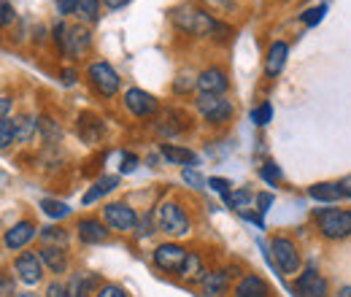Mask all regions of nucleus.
Returning <instances> with one entry per match:
<instances>
[{
    "label": "nucleus",
    "mask_w": 351,
    "mask_h": 297,
    "mask_svg": "<svg viewBox=\"0 0 351 297\" xmlns=\"http://www.w3.org/2000/svg\"><path fill=\"white\" fill-rule=\"evenodd\" d=\"M252 119H254L257 125H267V122L273 119V106H270V103H263L260 108L252 111Z\"/></svg>",
    "instance_id": "32"
},
{
    "label": "nucleus",
    "mask_w": 351,
    "mask_h": 297,
    "mask_svg": "<svg viewBox=\"0 0 351 297\" xmlns=\"http://www.w3.org/2000/svg\"><path fill=\"white\" fill-rule=\"evenodd\" d=\"M41 259L51 273H65L68 270V254L62 246H44L41 249Z\"/></svg>",
    "instance_id": "19"
},
{
    "label": "nucleus",
    "mask_w": 351,
    "mask_h": 297,
    "mask_svg": "<svg viewBox=\"0 0 351 297\" xmlns=\"http://www.w3.org/2000/svg\"><path fill=\"white\" fill-rule=\"evenodd\" d=\"M16 297H38V295H33V292H25V295H16Z\"/></svg>",
    "instance_id": "52"
},
{
    "label": "nucleus",
    "mask_w": 351,
    "mask_h": 297,
    "mask_svg": "<svg viewBox=\"0 0 351 297\" xmlns=\"http://www.w3.org/2000/svg\"><path fill=\"white\" fill-rule=\"evenodd\" d=\"M208 187L219 192L221 198H224V203H227V200H230V195H232V189H230V181H227V178H217V176H214V178H208Z\"/></svg>",
    "instance_id": "33"
},
{
    "label": "nucleus",
    "mask_w": 351,
    "mask_h": 297,
    "mask_svg": "<svg viewBox=\"0 0 351 297\" xmlns=\"http://www.w3.org/2000/svg\"><path fill=\"white\" fill-rule=\"evenodd\" d=\"M103 216H106V222H108V227L111 230H119V233H130L138 227V216L132 211L130 206H125V203H108L106 209H103Z\"/></svg>",
    "instance_id": "9"
},
{
    "label": "nucleus",
    "mask_w": 351,
    "mask_h": 297,
    "mask_svg": "<svg viewBox=\"0 0 351 297\" xmlns=\"http://www.w3.org/2000/svg\"><path fill=\"white\" fill-rule=\"evenodd\" d=\"M186 257H189V252L184 246H178V243H160L154 249V265L160 270H165V273H178L181 265L186 262Z\"/></svg>",
    "instance_id": "8"
},
{
    "label": "nucleus",
    "mask_w": 351,
    "mask_h": 297,
    "mask_svg": "<svg viewBox=\"0 0 351 297\" xmlns=\"http://www.w3.org/2000/svg\"><path fill=\"white\" fill-rule=\"evenodd\" d=\"M125 106L130 108L135 117H152L154 111H157V97L152 95V92H143V89H138V86H132L125 92Z\"/></svg>",
    "instance_id": "12"
},
{
    "label": "nucleus",
    "mask_w": 351,
    "mask_h": 297,
    "mask_svg": "<svg viewBox=\"0 0 351 297\" xmlns=\"http://www.w3.org/2000/svg\"><path fill=\"white\" fill-rule=\"evenodd\" d=\"M54 38L60 43V49H62V54H68V57H82L84 51H87L89 46H92V33H89L84 25H54Z\"/></svg>",
    "instance_id": "1"
},
{
    "label": "nucleus",
    "mask_w": 351,
    "mask_h": 297,
    "mask_svg": "<svg viewBox=\"0 0 351 297\" xmlns=\"http://www.w3.org/2000/svg\"><path fill=\"white\" fill-rule=\"evenodd\" d=\"M14 128H16V141H33L36 132H38V128H41V122H38L36 117L25 114V117L14 119Z\"/></svg>",
    "instance_id": "25"
},
{
    "label": "nucleus",
    "mask_w": 351,
    "mask_h": 297,
    "mask_svg": "<svg viewBox=\"0 0 351 297\" xmlns=\"http://www.w3.org/2000/svg\"><path fill=\"white\" fill-rule=\"evenodd\" d=\"M0 108H3V119H11V117H8V114H11V97H8V95H3Z\"/></svg>",
    "instance_id": "48"
},
{
    "label": "nucleus",
    "mask_w": 351,
    "mask_h": 297,
    "mask_svg": "<svg viewBox=\"0 0 351 297\" xmlns=\"http://www.w3.org/2000/svg\"><path fill=\"white\" fill-rule=\"evenodd\" d=\"M95 297H128V292H125L122 287H117V284H106V287L97 289Z\"/></svg>",
    "instance_id": "35"
},
{
    "label": "nucleus",
    "mask_w": 351,
    "mask_h": 297,
    "mask_svg": "<svg viewBox=\"0 0 351 297\" xmlns=\"http://www.w3.org/2000/svg\"><path fill=\"white\" fill-rule=\"evenodd\" d=\"M287 54H289V46H287V43L273 41V43H270V49H267V62H265V71H267L270 76L281 73V68L287 65Z\"/></svg>",
    "instance_id": "18"
},
{
    "label": "nucleus",
    "mask_w": 351,
    "mask_h": 297,
    "mask_svg": "<svg viewBox=\"0 0 351 297\" xmlns=\"http://www.w3.org/2000/svg\"><path fill=\"white\" fill-rule=\"evenodd\" d=\"M270 206H273V195H270V192H263V195H257V211L267 213V211H270Z\"/></svg>",
    "instance_id": "39"
},
{
    "label": "nucleus",
    "mask_w": 351,
    "mask_h": 297,
    "mask_svg": "<svg viewBox=\"0 0 351 297\" xmlns=\"http://www.w3.org/2000/svg\"><path fill=\"white\" fill-rule=\"evenodd\" d=\"M76 230H79V241L82 243H106L108 241V230H106V224L100 219L87 216V219L79 222Z\"/></svg>",
    "instance_id": "15"
},
{
    "label": "nucleus",
    "mask_w": 351,
    "mask_h": 297,
    "mask_svg": "<svg viewBox=\"0 0 351 297\" xmlns=\"http://www.w3.org/2000/svg\"><path fill=\"white\" fill-rule=\"evenodd\" d=\"M316 219H319V230L324 238H349L351 235V211H338V209H319L316 211Z\"/></svg>",
    "instance_id": "4"
},
{
    "label": "nucleus",
    "mask_w": 351,
    "mask_h": 297,
    "mask_svg": "<svg viewBox=\"0 0 351 297\" xmlns=\"http://www.w3.org/2000/svg\"><path fill=\"white\" fill-rule=\"evenodd\" d=\"M0 297H14V281H11V276H8V273L3 276V284H0Z\"/></svg>",
    "instance_id": "43"
},
{
    "label": "nucleus",
    "mask_w": 351,
    "mask_h": 297,
    "mask_svg": "<svg viewBox=\"0 0 351 297\" xmlns=\"http://www.w3.org/2000/svg\"><path fill=\"white\" fill-rule=\"evenodd\" d=\"M154 230H152V216H146L143 222H138V235L141 238H146V235H152Z\"/></svg>",
    "instance_id": "46"
},
{
    "label": "nucleus",
    "mask_w": 351,
    "mask_h": 297,
    "mask_svg": "<svg viewBox=\"0 0 351 297\" xmlns=\"http://www.w3.org/2000/svg\"><path fill=\"white\" fill-rule=\"evenodd\" d=\"M308 195H311L313 200H319V203H335L338 198H343L341 187H338V184H332V181H322V184H313V187L308 189Z\"/></svg>",
    "instance_id": "21"
},
{
    "label": "nucleus",
    "mask_w": 351,
    "mask_h": 297,
    "mask_svg": "<svg viewBox=\"0 0 351 297\" xmlns=\"http://www.w3.org/2000/svg\"><path fill=\"white\" fill-rule=\"evenodd\" d=\"M103 3H106L108 8H122V5H128L130 0H103Z\"/></svg>",
    "instance_id": "49"
},
{
    "label": "nucleus",
    "mask_w": 351,
    "mask_h": 297,
    "mask_svg": "<svg viewBox=\"0 0 351 297\" xmlns=\"http://www.w3.org/2000/svg\"><path fill=\"white\" fill-rule=\"evenodd\" d=\"M254 200V195H252V189H235L232 195H230V200H227V206L230 209H235V211H243L249 209V203Z\"/></svg>",
    "instance_id": "28"
},
{
    "label": "nucleus",
    "mask_w": 351,
    "mask_h": 297,
    "mask_svg": "<svg viewBox=\"0 0 351 297\" xmlns=\"http://www.w3.org/2000/svg\"><path fill=\"white\" fill-rule=\"evenodd\" d=\"M76 16L79 22H97L100 19V0H79L76 5Z\"/></svg>",
    "instance_id": "26"
},
{
    "label": "nucleus",
    "mask_w": 351,
    "mask_h": 297,
    "mask_svg": "<svg viewBox=\"0 0 351 297\" xmlns=\"http://www.w3.org/2000/svg\"><path fill=\"white\" fill-rule=\"evenodd\" d=\"M227 289V273L224 270H211L203 278V295L206 297H221Z\"/></svg>",
    "instance_id": "22"
},
{
    "label": "nucleus",
    "mask_w": 351,
    "mask_h": 297,
    "mask_svg": "<svg viewBox=\"0 0 351 297\" xmlns=\"http://www.w3.org/2000/svg\"><path fill=\"white\" fill-rule=\"evenodd\" d=\"M117 184H119V176H103L100 181H95V187L84 195V206H92L97 198H103V195H108L111 189H117Z\"/></svg>",
    "instance_id": "24"
},
{
    "label": "nucleus",
    "mask_w": 351,
    "mask_h": 297,
    "mask_svg": "<svg viewBox=\"0 0 351 297\" xmlns=\"http://www.w3.org/2000/svg\"><path fill=\"white\" fill-rule=\"evenodd\" d=\"M263 178L267 181V184H273V181H278V178H281V170L276 168L273 163H267V165L263 168Z\"/></svg>",
    "instance_id": "38"
},
{
    "label": "nucleus",
    "mask_w": 351,
    "mask_h": 297,
    "mask_svg": "<svg viewBox=\"0 0 351 297\" xmlns=\"http://www.w3.org/2000/svg\"><path fill=\"white\" fill-rule=\"evenodd\" d=\"M41 128H44V132H46V138H49V141L60 138V128H54V122H51V119H41Z\"/></svg>",
    "instance_id": "42"
},
{
    "label": "nucleus",
    "mask_w": 351,
    "mask_h": 297,
    "mask_svg": "<svg viewBox=\"0 0 351 297\" xmlns=\"http://www.w3.org/2000/svg\"><path fill=\"white\" fill-rule=\"evenodd\" d=\"M100 289V278L95 273H76L68 284V295L71 297H92Z\"/></svg>",
    "instance_id": "16"
},
{
    "label": "nucleus",
    "mask_w": 351,
    "mask_h": 297,
    "mask_svg": "<svg viewBox=\"0 0 351 297\" xmlns=\"http://www.w3.org/2000/svg\"><path fill=\"white\" fill-rule=\"evenodd\" d=\"M0 8H3V16H0V22H3V27H8V25L14 22V5H11L8 0H3V5H0Z\"/></svg>",
    "instance_id": "40"
},
{
    "label": "nucleus",
    "mask_w": 351,
    "mask_h": 297,
    "mask_svg": "<svg viewBox=\"0 0 351 297\" xmlns=\"http://www.w3.org/2000/svg\"><path fill=\"white\" fill-rule=\"evenodd\" d=\"M195 84H197V79H195V82H189V76H178V82H176V92H189Z\"/></svg>",
    "instance_id": "45"
},
{
    "label": "nucleus",
    "mask_w": 351,
    "mask_h": 297,
    "mask_svg": "<svg viewBox=\"0 0 351 297\" xmlns=\"http://www.w3.org/2000/svg\"><path fill=\"white\" fill-rule=\"evenodd\" d=\"M154 219H157V230H162L165 235L181 238V235L189 233V216H186V211H184L178 203H173V200L160 203V209H157V213H154Z\"/></svg>",
    "instance_id": "3"
},
{
    "label": "nucleus",
    "mask_w": 351,
    "mask_h": 297,
    "mask_svg": "<svg viewBox=\"0 0 351 297\" xmlns=\"http://www.w3.org/2000/svg\"><path fill=\"white\" fill-rule=\"evenodd\" d=\"M33 235H36V224L33 222H27V219H22V222H16V224H11L8 230H5V249H11V252H16V249H22V246H27L30 241H33Z\"/></svg>",
    "instance_id": "13"
},
{
    "label": "nucleus",
    "mask_w": 351,
    "mask_h": 297,
    "mask_svg": "<svg viewBox=\"0 0 351 297\" xmlns=\"http://www.w3.org/2000/svg\"><path fill=\"white\" fill-rule=\"evenodd\" d=\"M87 73H89V79H92V84H95V89H97L100 95L111 97V95H117V92H119V73L111 68V62L97 60V62H92V65H89Z\"/></svg>",
    "instance_id": "5"
},
{
    "label": "nucleus",
    "mask_w": 351,
    "mask_h": 297,
    "mask_svg": "<svg viewBox=\"0 0 351 297\" xmlns=\"http://www.w3.org/2000/svg\"><path fill=\"white\" fill-rule=\"evenodd\" d=\"M160 152H162V157H165V160H171V163H176V165H197V154H195V152H189V149H184V146L162 143V146H160Z\"/></svg>",
    "instance_id": "20"
},
{
    "label": "nucleus",
    "mask_w": 351,
    "mask_h": 297,
    "mask_svg": "<svg viewBox=\"0 0 351 297\" xmlns=\"http://www.w3.org/2000/svg\"><path fill=\"white\" fill-rule=\"evenodd\" d=\"M41 241H44V246L60 243V246L65 249V243H68V233L60 230V227H44V230H41Z\"/></svg>",
    "instance_id": "29"
},
{
    "label": "nucleus",
    "mask_w": 351,
    "mask_h": 297,
    "mask_svg": "<svg viewBox=\"0 0 351 297\" xmlns=\"http://www.w3.org/2000/svg\"><path fill=\"white\" fill-rule=\"evenodd\" d=\"M41 209H44V213H46V216H51V219H62V216H68V213H71V209H68L65 203L51 200V198L41 200Z\"/></svg>",
    "instance_id": "30"
},
{
    "label": "nucleus",
    "mask_w": 351,
    "mask_h": 297,
    "mask_svg": "<svg viewBox=\"0 0 351 297\" xmlns=\"http://www.w3.org/2000/svg\"><path fill=\"white\" fill-rule=\"evenodd\" d=\"M227 73L221 68H206L200 76H197V89L200 95H224L227 92Z\"/></svg>",
    "instance_id": "14"
},
{
    "label": "nucleus",
    "mask_w": 351,
    "mask_h": 297,
    "mask_svg": "<svg viewBox=\"0 0 351 297\" xmlns=\"http://www.w3.org/2000/svg\"><path fill=\"white\" fill-rule=\"evenodd\" d=\"M232 297H270V287L265 284L260 276L249 273V276H243V278L238 281Z\"/></svg>",
    "instance_id": "17"
},
{
    "label": "nucleus",
    "mask_w": 351,
    "mask_h": 297,
    "mask_svg": "<svg viewBox=\"0 0 351 297\" xmlns=\"http://www.w3.org/2000/svg\"><path fill=\"white\" fill-rule=\"evenodd\" d=\"M335 297H351V287H343V289H338V295Z\"/></svg>",
    "instance_id": "51"
},
{
    "label": "nucleus",
    "mask_w": 351,
    "mask_h": 297,
    "mask_svg": "<svg viewBox=\"0 0 351 297\" xmlns=\"http://www.w3.org/2000/svg\"><path fill=\"white\" fill-rule=\"evenodd\" d=\"M181 178L186 181V184H192V187H197V189H203L206 187V178L200 176V173H195L192 168H184L181 170Z\"/></svg>",
    "instance_id": "34"
},
{
    "label": "nucleus",
    "mask_w": 351,
    "mask_h": 297,
    "mask_svg": "<svg viewBox=\"0 0 351 297\" xmlns=\"http://www.w3.org/2000/svg\"><path fill=\"white\" fill-rule=\"evenodd\" d=\"M206 268H203V262H200V257L197 254H189L186 257V262L181 265V270H178V276L184 278V281H203L206 278Z\"/></svg>",
    "instance_id": "23"
},
{
    "label": "nucleus",
    "mask_w": 351,
    "mask_h": 297,
    "mask_svg": "<svg viewBox=\"0 0 351 297\" xmlns=\"http://www.w3.org/2000/svg\"><path fill=\"white\" fill-rule=\"evenodd\" d=\"M295 289H298L300 297H327V278L311 265V268H306V270L298 276Z\"/></svg>",
    "instance_id": "10"
},
{
    "label": "nucleus",
    "mask_w": 351,
    "mask_h": 297,
    "mask_svg": "<svg viewBox=\"0 0 351 297\" xmlns=\"http://www.w3.org/2000/svg\"><path fill=\"white\" fill-rule=\"evenodd\" d=\"M178 27L192 36H217L219 22L206 11H186V16H176Z\"/></svg>",
    "instance_id": "7"
},
{
    "label": "nucleus",
    "mask_w": 351,
    "mask_h": 297,
    "mask_svg": "<svg viewBox=\"0 0 351 297\" xmlns=\"http://www.w3.org/2000/svg\"><path fill=\"white\" fill-rule=\"evenodd\" d=\"M197 111L203 114V119L221 125V122H227L232 117V103L224 100L221 95H200L197 97Z\"/></svg>",
    "instance_id": "6"
},
{
    "label": "nucleus",
    "mask_w": 351,
    "mask_h": 297,
    "mask_svg": "<svg viewBox=\"0 0 351 297\" xmlns=\"http://www.w3.org/2000/svg\"><path fill=\"white\" fill-rule=\"evenodd\" d=\"M73 82H76V73L73 71H65L62 73V84H73Z\"/></svg>",
    "instance_id": "50"
},
{
    "label": "nucleus",
    "mask_w": 351,
    "mask_h": 297,
    "mask_svg": "<svg viewBox=\"0 0 351 297\" xmlns=\"http://www.w3.org/2000/svg\"><path fill=\"white\" fill-rule=\"evenodd\" d=\"M14 270L19 273V281H25V284H38V281L44 278V259H41V254L25 252V254L16 257Z\"/></svg>",
    "instance_id": "11"
},
{
    "label": "nucleus",
    "mask_w": 351,
    "mask_h": 297,
    "mask_svg": "<svg viewBox=\"0 0 351 297\" xmlns=\"http://www.w3.org/2000/svg\"><path fill=\"white\" fill-rule=\"evenodd\" d=\"M324 11H327V5H316V8H311V11L303 14V22H306V25H316V22H322Z\"/></svg>",
    "instance_id": "36"
},
{
    "label": "nucleus",
    "mask_w": 351,
    "mask_h": 297,
    "mask_svg": "<svg viewBox=\"0 0 351 297\" xmlns=\"http://www.w3.org/2000/svg\"><path fill=\"white\" fill-rule=\"evenodd\" d=\"M46 297H71V295H68V287H65V284L51 281V284L46 287Z\"/></svg>",
    "instance_id": "37"
},
{
    "label": "nucleus",
    "mask_w": 351,
    "mask_h": 297,
    "mask_svg": "<svg viewBox=\"0 0 351 297\" xmlns=\"http://www.w3.org/2000/svg\"><path fill=\"white\" fill-rule=\"evenodd\" d=\"M79 128H82V138L87 141V143H95L97 138H100V132H103V122L100 119H95V117H82V122H79Z\"/></svg>",
    "instance_id": "27"
},
{
    "label": "nucleus",
    "mask_w": 351,
    "mask_h": 297,
    "mask_svg": "<svg viewBox=\"0 0 351 297\" xmlns=\"http://www.w3.org/2000/svg\"><path fill=\"white\" fill-rule=\"evenodd\" d=\"M76 5H79V0H57L60 14H76Z\"/></svg>",
    "instance_id": "41"
},
{
    "label": "nucleus",
    "mask_w": 351,
    "mask_h": 297,
    "mask_svg": "<svg viewBox=\"0 0 351 297\" xmlns=\"http://www.w3.org/2000/svg\"><path fill=\"white\" fill-rule=\"evenodd\" d=\"M338 187H341V192H343V198H351V176H343V178L338 181Z\"/></svg>",
    "instance_id": "47"
},
{
    "label": "nucleus",
    "mask_w": 351,
    "mask_h": 297,
    "mask_svg": "<svg viewBox=\"0 0 351 297\" xmlns=\"http://www.w3.org/2000/svg\"><path fill=\"white\" fill-rule=\"evenodd\" d=\"M14 141H16L14 119H3V122H0V146H3V149H8Z\"/></svg>",
    "instance_id": "31"
},
{
    "label": "nucleus",
    "mask_w": 351,
    "mask_h": 297,
    "mask_svg": "<svg viewBox=\"0 0 351 297\" xmlns=\"http://www.w3.org/2000/svg\"><path fill=\"white\" fill-rule=\"evenodd\" d=\"M270 259L281 276H295L300 270V252H298L295 241H289L284 235H276L270 241Z\"/></svg>",
    "instance_id": "2"
},
{
    "label": "nucleus",
    "mask_w": 351,
    "mask_h": 297,
    "mask_svg": "<svg viewBox=\"0 0 351 297\" xmlns=\"http://www.w3.org/2000/svg\"><path fill=\"white\" fill-rule=\"evenodd\" d=\"M135 165H138V157H135V154H125V160H122L119 170H122V173H132Z\"/></svg>",
    "instance_id": "44"
}]
</instances>
